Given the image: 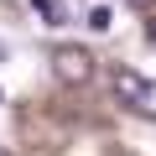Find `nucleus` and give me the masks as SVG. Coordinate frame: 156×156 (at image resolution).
Wrapping results in <instances>:
<instances>
[{"instance_id":"obj_6","label":"nucleus","mask_w":156,"mask_h":156,"mask_svg":"<svg viewBox=\"0 0 156 156\" xmlns=\"http://www.w3.org/2000/svg\"><path fill=\"white\" fill-rule=\"evenodd\" d=\"M146 37H151V47H156V21H151V26H146Z\"/></svg>"},{"instance_id":"obj_2","label":"nucleus","mask_w":156,"mask_h":156,"mask_svg":"<svg viewBox=\"0 0 156 156\" xmlns=\"http://www.w3.org/2000/svg\"><path fill=\"white\" fill-rule=\"evenodd\" d=\"M52 78L57 83H89L94 78V52L89 47H52Z\"/></svg>"},{"instance_id":"obj_3","label":"nucleus","mask_w":156,"mask_h":156,"mask_svg":"<svg viewBox=\"0 0 156 156\" xmlns=\"http://www.w3.org/2000/svg\"><path fill=\"white\" fill-rule=\"evenodd\" d=\"M31 5L47 16V26H68V5H57V0H31Z\"/></svg>"},{"instance_id":"obj_1","label":"nucleus","mask_w":156,"mask_h":156,"mask_svg":"<svg viewBox=\"0 0 156 156\" xmlns=\"http://www.w3.org/2000/svg\"><path fill=\"white\" fill-rule=\"evenodd\" d=\"M109 83H115V99H120L125 109L156 120V83H151V78H140L135 68H115V73H109Z\"/></svg>"},{"instance_id":"obj_4","label":"nucleus","mask_w":156,"mask_h":156,"mask_svg":"<svg viewBox=\"0 0 156 156\" xmlns=\"http://www.w3.org/2000/svg\"><path fill=\"white\" fill-rule=\"evenodd\" d=\"M89 26H94V31H109V26H115V11H109V5H94V11H89Z\"/></svg>"},{"instance_id":"obj_5","label":"nucleus","mask_w":156,"mask_h":156,"mask_svg":"<svg viewBox=\"0 0 156 156\" xmlns=\"http://www.w3.org/2000/svg\"><path fill=\"white\" fill-rule=\"evenodd\" d=\"M125 5H140V11H146V5H156V0H125Z\"/></svg>"},{"instance_id":"obj_7","label":"nucleus","mask_w":156,"mask_h":156,"mask_svg":"<svg viewBox=\"0 0 156 156\" xmlns=\"http://www.w3.org/2000/svg\"><path fill=\"white\" fill-rule=\"evenodd\" d=\"M0 57H5V42H0Z\"/></svg>"},{"instance_id":"obj_8","label":"nucleus","mask_w":156,"mask_h":156,"mask_svg":"<svg viewBox=\"0 0 156 156\" xmlns=\"http://www.w3.org/2000/svg\"><path fill=\"white\" fill-rule=\"evenodd\" d=\"M0 104H5V89H0Z\"/></svg>"},{"instance_id":"obj_9","label":"nucleus","mask_w":156,"mask_h":156,"mask_svg":"<svg viewBox=\"0 0 156 156\" xmlns=\"http://www.w3.org/2000/svg\"><path fill=\"white\" fill-rule=\"evenodd\" d=\"M0 156H11V151H5V146H0Z\"/></svg>"}]
</instances>
